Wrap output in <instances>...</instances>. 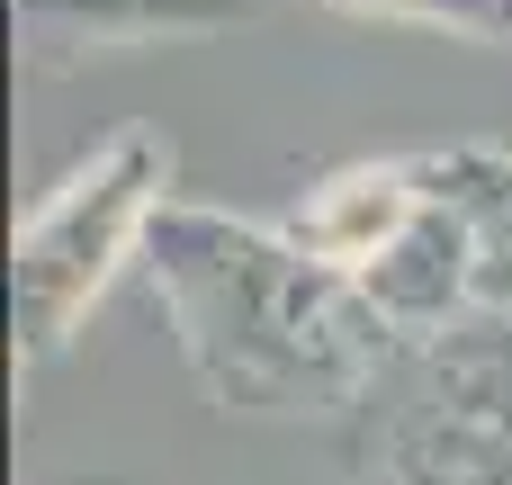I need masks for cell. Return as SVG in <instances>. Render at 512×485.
I'll use <instances>...</instances> for the list:
<instances>
[{"mask_svg":"<svg viewBox=\"0 0 512 485\" xmlns=\"http://www.w3.org/2000/svg\"><path fill=\"white\" fill-rule=\"evenodd\" d=\"M243 0H18V54L36 72H72L90 54H153L234 27Z\"/></svg>","mask_w":512,"mask_h":485,"instance_id":"cell-5","label":"cell"},{"mask_svg":"<svg viewBox=\"0 0 512 485\" xmlns=\"http://www.w3.org/2000/svg\"><path fill=\"white\" fill-rule=\"evenodd\" d=\"M351 485H512V315L396 342L342 432Z\"/></svg>","mask_w":512,"mask_h":485,"instance_id":"cell-2","label":"cell"},{"mask_svg":"<svg viewBox=\"0 0 512 485\" xmlns=\"http://www.w3.org/2000/svg\"><path fill=\"white\" fill-rule=\"evenodd\" d=\"M171 207V144L153 126L108 135L90 162H72L18 225L9 252V315H18V369H45L72 351L81 315L108 297L126 261H144L153 225Z\"/></svg>","mask_w":512,"mask_h":485,"instance_id":"cell-3","label":"cell"},{"mask_svg":"<svg viewBox=\"0 0 512 485\" xmlns=\"http://www.w3.org/2000/svg\"><path fill=\"white\" fill-rule=\"evenodd\" d=\"M144 279L180 333L189 378L216 396V414L297 423V414H360L378 369L396 360V324L369 306V288L333 261H315L288 225H252L198 198H171Z\"/></svg>","mask_w":512,"mask_h":485,"instance_id":"cell-1","label":"cell"},{"mask_svg":"<svg viewBox=\"0 0 512 485\" xmlns=\"http://www.w3.org/2000/svg\"><path fill=\"white\" fill-rule=\"evenodd\" d=\"M423 162H432V189L468 225V306L512 315V153L450 144V153H423Z\"/></svg>","mask_w":512,"mask_h":485,"instance_id":"cell-6","label":"cell"},{"mask_svg":"<svg viewBox=\"0 0 512 485\" xmlns=\"http://www.w3.org/2000/svg\"><path fill=\"white\" fill-rule=\"evenodd\" d=\"M423 153H387V162H342V171H324L306 198H297V216H288V234L315 252V261H333V270H351V279H369L405 234H414V216H423Z\"/></svg>","mask_w":512,"mask_h":485,"instance_id":"cell-4","label":"cell"},{"mask_svg":"<svg viewBox=\"0 0 512 485\" xmlns=\"http://www.w3.org/2000/svg\"><path fill=\"white\" fill-rule=\"evenodd\" d=\"M342 18H396V27H441L468 45H512V0H324Z\"/></svg>","mask_w":512,"mask_h":485,"instance_id":"cell-7","label":"cell"}]
</instances>
